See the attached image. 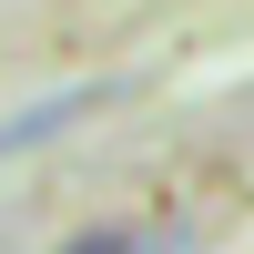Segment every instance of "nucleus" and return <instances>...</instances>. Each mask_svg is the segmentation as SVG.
<instances>
[{
	"mask_svg": "<svg viewBox=\"0 0 254 254\" xmlns=\"http://www.w3.org/2000/svg\"><path fill=\"white\" fill-rule=\"evenodd\" d=\"M61 254H173V244H142V234H71Z\"/></svg>",
	"mask_w": 254,
	"mask_h": 254,
	"instance_id": "nucleus-2",
	"label": "nucleus"
},
{
	"mask_svg": "<svg viewBox=\"0 0 254 254\" xmlns=\"http://www.w3.org/2000/svg\"><path fill=\"white\" fill-rule=\"evenodd\" d=\"M102 102H112L102 81H92V92H51V102H31V112H10V122H0V153H31V142H51V132H71V122H92Z\"/></svg>",
	"mask_w": 254,
	"mask_h": 254,
	"instance_id": "nucleus-1",
	"label": "nucleus"
}]
</instances>
